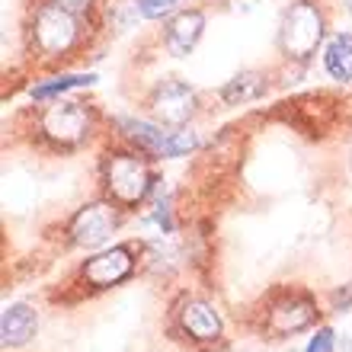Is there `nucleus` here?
Listing matches in <instances>:
<instances>
[{"label":"nucleus","instance_id":"11","mask_svg":"<svg viewBox=\"0 0 352 352\" xmlns=\"http://www.w3.org/2000/svg\"><path fill=\"white\" fill-rule=\"evenodd\" d=\"M36 311L26 305H13L3 311V320H0V336H3V343L7 346H23L29 343L32 336H36Z\"/></svg>","mask_w":352,"mask_h":352},{"label":"nucleus","instance_id":"15","mask_svg":"<svg viewBox=\"0 0 352 352\" xmlns=\"http://www.w3.org/2000/svg\"><path fill=\"white\" fill-rule=\"evenodd\" d=\"M195 148V135L192 131H170L164 148H160V157H183Z\"/></svg>","mask_w":352,"mask_h":352},{"label":"nucleus","instance_id":"14","mask_svg":"<svg viewBox=\"0 0 352 352\" xmlns=\"http://www.w3.org/2000/svg\"><path fill=\"white\" fill-rule=\"evenodd\" d=\"M263 90H266V80L260 74H237L234 80H228L221 87V100L228 106H241V102L256 100Z\"/></svg>","mask_w":352,"mask_h":352},{"label":"nucleus","instance_id":"13","mask_svg":"<svg viewBox=\"0 0 352 352\" xmlns=\"http://www.w3.org/2000/svg\"><path fill=\"white\" fill-rule=\"evenodd\" d=\"M324 65L336 80H352V36H336L327 45Z\"/></svg>","mask_w":352,"mask_h":352},{"label":"nucleus","instance_id":"9","mask_svg":"<svg viewBox=\"0 0 352 352\" xmlns=\"http://www.w3.org/2000/svg\"><path fill=\"white\" fill-rule=\"evenodd\" d=\"M179 324L192 340H202V343H212L221 336V317L208 301H199V298H189L183 307H179Z\"/></svg>","mask_w":352,"mask_h":352},{"label":"nucleus","instance_id":"20","mask_svg":"<svg viewBox=\"0 0 352 352\" xmlns=\"http://www.w3.org/2000/svg\"><path fill=\"white\" fill-rule=\"evenodd\" d=\"M352 305V282H349V288H346V292H340V295H336V307H349Z\"/></svg>","mask_w":352,"mask_h":352},{"label":"nucleus","instance_id":"22","mask_svg":"<svg viewBox=\"0 0 352 352\" xmlns=\"http://www.w3.org/2000/svg\"><path fill=\"white\" fill-rule=\"evenodd\" d=\"M349 164H352V160H349Z\"/></svg>","mask_w":352,"mask_h":352},{"label":"nucleus","instance_id":"5","mask_svg":"<svg viewBox=\"0 0 352 352\" xmlns=\"http://www.w3.org/2000/svg\"><path fill=\"white\" fill-rule=\"evenodd\" d=\"M151 109L164 125H186L195 112V93L179 80H164L151 96Z\"/></svg>","mask_w":352,"mask_h":352},{"label":"nucleus","instance_id":"10","mask_svg":"<svg viewBox=\"0 0 352 352\" xmlns=\"http://www.w3.org/2000/svg\"><path fill=\"white\" fill-rule=\"evenodd\" d=\"M202 29H205V19H202V13H195V10L179 13V16L170 19V26H167L170 55H176V58L189 55L195 48V42H199V36H202Z\"/></svg>","mask_w":352,"mask_h":352},{"label":"nucleus","instance_id":"19","mask_svg":"<svg viewBox=\"0 0 352 352\" xmlns=\"http://www.w3.org/2000/svg\"><path fill=\"white\" fill-rule=\"evenodd\" d=\"M55 3H61V7L71 10V13H84V10H90L93 0H55Z\"/></svg>","mask_w":352,"mask_h":352},{"label":"nucleus","instance_id":"21","mask_svg":"<svg viewBox=\"0 0 352 352\" xmlns=\"http://www.w3.org/2000/svg\"><path fill=\"white\" fill-rule=\"evenodd\" d=\"M208 352H228V349H208Z\"/></svg>","mask_w":352,"mask_h":352},{"label":"nucleus","instance_id":"12","mask_svg":"<svg viewBox=\"0 0 352 352\" xmlns=\"http://www.w3.org/2000/svg\"><path fill=\"white\" fill-rule=\"evenodd\" d=\"M119 129L125 131L138 148L151 151V154H160V148H164V141H167V135H170V131H160L157 125L141 122V119H119Z\"/></svg>","mask_w":352,"mask_h":352},{"label":"nucleus","instance_id":"18","mask_svg":"<svg viewBox=\"0 0 352 352\" xmlns=\"http://www.w3.org/2000/svg\"><path fill=\"white\" fill-rule=\"evenodd\" d=\"M307 352H333V330H317V336L311 340V346H307Z\"/></svg>","mask_w":352,"mask_h":352},{"label":"nucleus","instance_id":"3","mask_svg":"<svg viewBox=\"0 0 352 352\" xmlns=\"http://www.w3.org/2000/svg\"><path fill=\"white\" fill-rule=\"evenodd\" d=\"M32 38H36L38 52L48 58L67 52L77 38V13L65 10L61 3H45V7L36 13Z\"/></svg>","mask_w":352,"mask_h":352},{"label":"nucleus","instance_id":"16","mask_svg":"<svg viewBox=\"0 0 352 352\" xmlns=\"http://www.w3.org/2000/svg\"><path fill=\"white\" fill-rule=\"evenodd\" d=\"M80 84H93V77L90 74H87V77H55L52 84L36 87V90H32V96H36V100H48V96H55V93H65V90L80 87Z\"/></svg>","mask_w":352,"mask_h":352},{"label":"nucleus","instance_id":"17","mask_svg":"<svg viewBox=\"0 0 352 352\" xmlns=\"http://www.w3.org/2000/svg\"><path fill=\"white\" fill-rule=\"evenodd\" d=\"M173 7H176V0H138L141 16H148V19L164 16V13H170Z\"/></svg>","mask_w":352,"mask_h":352},{"label":"nucleus","instance_id":"6","mask_svg":"<svg viewBox=\"0 0 352 352\" xmlns=\"http://www.w3.org/2000/svg\"><path fill=\"white\" fill-rule=\"evenodd\" d=\"M116 224H119V218L112 212V205H87L71 221V241L80 247H100L102 241H109Z\"/></svg>","mask_w":352,"mask_h":352},{"label":"nucleus","instance_id":"4","mask_svg":"<svg viewBox=\"0 0 352 352\" xmlns=\"http://www.w3.org/2000/svg\"><path fill=\"white\" fill-rule=\"evenodd\" d=\"M42 129L52 141L71 148V144H80L90 135V112L80 102H55V106H48Z\"/></svg>","mask_w":352,"mask_h":352},{"label":"nucleus","instance_id":"8","mask_svg":"<svg viewBox=\"0 0 352 352\" xmlns=\"http://www.w3.org/2000/svg\"><path fill=\"white\" fill-rule=\"evenodd\" d=\"M131 266H135L131 253L125 250V247H116V250H109V253L93 256L84 266V278L96 288H109V285H119L122 278H129Z\"/></svg>","mask_w":352,"mask_h":352},{"label":"nucleus","instance_id":"1","mask_svg":"<svg viewBox=\"0 0 352 352\" xmlns=\"http://www.w3.org/2000/svg\"><path fill=\"white\" fill-rule=\"evenodd\" d=\"M320 38H324V16H320V10L314 3H307V0L292 3L285 10V16H282V29H278L282 52L288 58H295V61H307L317 52Z\"/></svg>","mask_w":352,"mask_h":352},{"label":"nucleus","instance_id":"7","mask_svg":"<svg viewBox=\"0 0 352 352\" xmlns=\"http://www.w3.org/2000/svg\"><path fill=\"white\" fill-rule=\"evenodd\" d=\"M314 305L307 301V298H285V301H278L272 311H269V320H266V330L272 336H292L298 330H305V327L314 324Z\"/></svg>","mask_w":352,"mask_h":352},{"label":"nucleus","instance_id":"2","mask_svg":"<svg viewBox=\"0 0 352 352\" xmlns=\"http://www.w3.org/2000/svg\"><path fill=\"white\" fill-rule=\"evenodd\" d=\"M102 176H106V189L119 205L135 208L138 202H144V195L151 192V170L148 164L135 154H112L102 164Z\"/></svg>","mask_w":352,"mask_h":352}]
</instances>
